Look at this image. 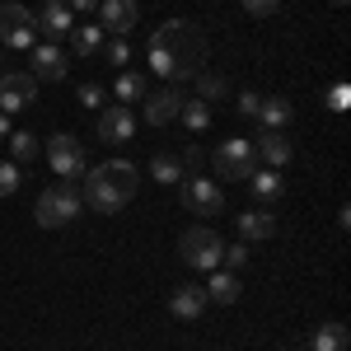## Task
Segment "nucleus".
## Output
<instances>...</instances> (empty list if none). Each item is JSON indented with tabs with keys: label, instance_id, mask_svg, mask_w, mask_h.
Here are the masks:
<instances>
[{
	"label": "nucleus",
	"instance_id": "nucleus-25",
	"mask_svg": "<svg viewBox=\"0 0 351 351\" xmlns=\"http://www.w3.org/2000/svg\"><path fill=\"white\" fill-rule=\"evenodd\" d=\"M150 178H155V183H169V188H173V183H178V178H183V164L173 160V155H155V160H150Z\"/></svg>",
	"mask_w": 351,
	"mask_h": 351
},
{
	"label": "nucleus",
	"instance_id": "nucleus-11",
	"mask_svg": "<svg viewBox=\"0 0 351 351\" xmlns=\"http://www.w3.org/2000/svg\"><path fill=\"white\" fill-rule=\"evenodd\" d=\"M136 19H141V5H136V0H104V5H99V24H104V33H112V38H127L136 28Z\"/></svg>",
	"mask_w": 351,
	"mask_h": 351
},
{
	"label": "nucleus",
	"instance_id": "nucleus-9",
	"mask_svg": "<svg viewBox=\"0 0 351 351\" xmlns=\"http://www.w3.org/2000/svg\"><path fill=\"white\" fill-rule=\"evenodd\" d=\"M183 206L197 211V216H220L225 211V192L211 183V178H183Z\"/></svg>",
	"mask_w": 351,
	"mask_h": 351
},
{
	"label": "nucleus",
	"instance_id": "nucleus-5",
	"mask_svg": "<svg viewBox=\"0 0 351 351\" xmlns=\"http://www.w3.org/2000/svg\"><path fill=\"white\" fill-rule=\"evenodd\" d=\"M0 47H19V52H33L38 47V14L5 0L0 5Z\"/></svg>",
	"mask_w": 351,
	"mask_h": 351
},
{
	"label": "nucleus",
	"instance_id": "nucleus-15",
	"mask_svg": "<svg viewBox=\"0 0 351 351\" xmlns=\"http://www.w3.org/2000/svg\"><path fill=\"white\" fill-rule=\"evenodd\" d=\"M71 28H75V14H71V5H61V0H47V5H43V14H38V33H43L47 43H61V38H71Z\"/></svg>",
	"mask_w": 351,
	"mask_h": 351
},
{
	"label": "nucleus",
	"instance_id": "nucleus-24",
	"mask_svg": "<svg viewBox=\"0 0 351 351\" xmlns=\"http://www.w3.org/2000/svg\"><path fill=\"white\" fill-rule=\"evenodd\" d=\"M145 94H150V89H145V75H141V71H122V75H117V99H122V108L136 104V99H145Z\"/></svg>",
	"mask_w": 351,
	"mask_h": 351
},
{
	"label": "nucleus",
	"instance_id": "nucleus-28",
	"mask_svg": "<svg viewBox=\"0 0 351 351\" xmlns=\"http://www.w3.org/2000/svg\"><path fill=\"white\" fill-rule=\"evenodd\" d=\"M104 56H108V66H132V47H127V38H112V43H104Z\"/></svg>",
	"mask_w": 351,
	"mask_h": 351
},
{
	"label": "nucleus",
	"instance_id": "nucleus-6",
	"mask_svg": "<svg viewBox=\"0 0 351 351\" xmlns=\"http://www.w3.org/2000/svg\"><path fill=\"white\" fill-rule=\"evenodd\" d=\"M253 169H258V150H253V141H243V136L220 141V150H216V173H220V178L248 183V173H253Z\"/></svg>",
	"mask_w": 351,
	"mask_h": 351
},
{
	"label": "nucleus",
	"instance_id": "nucleus-39",
	"mask_svg": "<svg viewBox=\"0 0 351 351\" xmlns=\"http://www.w3.org/2000/svg\"><path fill=\"white\" fill-rule=\"evenodd\" d=\"M286 351H300V347H286Z\"/></svg>",
	"mask_w": 351,
	"mask_h": 351
},
{
	"label": "nucleus",
	"instance_id": "nucleus-23",
	"mask_svg": "<svg viewBox=\"0 0 351 351\" xmlns=\"http://www.w3.org/2000/svg\"><path fill=\"white\" fill-rule=\"evenodd\" d=\"M178 117H183L188 132H206V127H211V104H206V99H183Z\"/></svg>",
	"mask_w": 351,
	"mask_h": 351
},
{
	"label": "nucleus",
	"instance_id": "nucleus-30",
	"mask_svg": "<svg viewBox=\"0 0 351 351\" xmlns=\"http://www.w3.org/2000/svg\"><path fill=\"white\" fill-rule=\"evenodd\" d=\"M178 164H183V173H188V178H197V173H202V164H206V155H202V145H188Z\"/></svg>",
	"mask_w": 351,
	"mask_h": 351
},
{
	"label": "nucleus",
	"instance_id": "nucleus-14",
	"mask_svg": "<svg viewBox=\"0 0 351 351\" xmlns=\"http://www.w3.org/2000/svg\"><path fill=\"white\" fill-rule=\"evenodd\" d=\"M206 291L202 286H173V295H169V314L173 319H183V324H197L202 314H206Z\"/></svg>",
	"mask_w": 351,
	"mask_h": 351
},
{
	"label": "nucleus",
	"instance_id": "nucleus-4",
	"mask_svg": "<svg viewBox=\"0 0 351 351\" xmlns=\"http://www.w3.org/2000/svg\"><path fill=\"white\" fill-rule=\"evenodd\" d=\"M178 253H183V263L197 271H216L220 267V253H225V243L211 225H192L183 230V239H178Z\"/></svg>",
	"mask_w": 351,
	"mask_h": 351
},
{
	"label": "nucleus",
	"instance_id": "nucleus-33",
	"mask_svg": "<svg viewBox=\"0 0 351 351\" xmlns=\"http://www.w3.org/2000/svg\"><path fill=\"white\" fill-rule=\"evenodd\" d=\"M220 263H230V267L239 271L243 263H248V239H243V243H230V248H225V253H220Z\"/></svg>",
	"mask_w": 351,
	"mask_h": 351
},
{
	"label": "nucleus",
	"instance_id": "nucleus-38",
	"mask_svg": "<svg viewBox=\"0 0 351 351\" xmlns=\"http://www.w3.org/2000/svg\"><path fill=\"white\" fill-rule=\"evenodd\" d=\"M332 5H347V0H332Z\"/></svg>",
	"mask_w": 351,
	"mask_h": 351
},
{
	"label": "nucleus",
	"instance_id": "nucleus-20",
	"mask_svg": "<svg viewBox=\"0 0 351 351\" xmlns=\"http://www.w3.org/2000/svg\"><path fill=\"white\" fill-rule=\"evenodd\" d=\"M104 43H108V38H104V28H99V24H75V28H71V52H75V56H99V52H104Z\"/></svg>",
	"mask_w": 351,
	"mask_h": 351
},
{
	"label": "nucleus",
	"instance_id": "nucleus-12",
	"mask_svg": "<svg viewBox=\"0 0 351 351\" xmlns=\"http://www.w3.org/2000/svg\"><path fill=\"white\" fill-rule=\"evenodd\" d=\"M132 136H136V117H132V108L112 104V108L99 112V141H108V145H127Z\"/></svg>",
	"mask_w": 351,
	"mask_h": 351
},
{
	"label": "nucleus",
	"instance_id": "nucleus-3",
	"mask_svg": "<svg viewBox=\"0 0 351 351\" xmlns=\"http://www.w3.org/2000/svg\"><path fill=\"white\" fill-rule=\"evenodd\" d=\"M80 192L71 188V183H56V188H43L38 192V206H33V216L43 230H61V225H71V220L80 216Z\"/></svg>",
	"mask_w": 351,
	"mask_h": 351
},
{
	"label": "nucleus",
	"instance_id": "nucleus-2",
	"mask_svg": "<svg viewBox=\"0 0 351 351\" xmlns=\"http://www.w3.org/2000/svg\"><path fill=\"white\" fill-rule=\"evenodd\" d=\"M136 188H141V173H136V164H127V160H108V164H99V169H89L80 202H89L99 216H117V211H122V206H127V202L136 197Z\"/></svg>",
	"mask_w": 351,
	"mask_h": 351
},
{
	"label": "nucleus",
	"instance_id": "nucleus-35",
	"mask_svg": "<svg viewBox=\"0 0 351 351\" xmlns=\"http://www.w3.org/2000/svg\"><path fill=\"white\" fill-rule=\"evenodd\" d=\"M258 108H263V94H253V89L239 94V112H243V117H258Z\"/></svg>",
	"mask_w": 351,
	"mask_h": 351
},
{
	"label": "nucleus",
	"instance_id": "nucleus-22",
	"mask_svg": "<svg viewBox=\"0 0 351 351\" xmlns=\"http://www.w3.org/2000/svg\"><path fill=\"white\" fill-rule=\"evenodd\" d=\"M258 117H263V127H267V132H281V127H286V122L295 117V108H291V104H286L281 94H271V99H263Z\"/></svg>",
	"mask_w": 351,
	"mask_h": 351
},
{
	"label": "nucleus",
	"instance_id": "nucleus-17",
	"mask_svg": "<svg viewBox=\"0 0 351 351\" xmlns=\"http://www.w3.org/2000/svg\"><path fill=\"white\" fill-rule=\"evenodd\" d=\"M248 188H253V197H258L263 206H271V202L286 192V178H281V169H253V173H248Z\"/></svg>",
	"mask_w": 351,
	"mask_h": 351
},
{
	"label": "nucleus",
	"instance_id": "nucleus-10",
	"mask_svg": "<svg viewBox=\"0 0 351 351\" xmlns=\"http://www.w3.org/2000/svg\"><path fill=\"white\" fill-rule=\"evenodd\" d=\"M66 71H71V56L61 52V43H38L28 52V75L33 80H66Z\"/></svg>",
	"mask_w": 351,
	"mask_h": 351
},
{
	"label": "nucleus",
	"instance_id": "nucleus-8",
	"mask_svg": "<svg viewBox=\"0 0 351 351\" xmlns=\"http://www.w3.org/2000/svg\"><path fill=\"white\" fill-rule=\"evenodd\" d=\"M38 104V80L28 75V71H10V75H0V112L10 117V112H24Z\"/></svg>",
	"mask_w": 351,
	"mask_h": 351
},
{
	"label": "nucleus",
	"instance_id": "nucleus-26",
	"mask_svg": "<svg viewBox=\"0 0 351 351\" xmlns=\"http://www.w3.org/2000/svg\"><path fill=\"white\" fill-rule=\"evenodd\" d=\"M5 141H10V155H14V164H28L33 155H38V136H33V132H10Z\"/></svg>",
	"mask_w": 351,
	"mask_h": 351
},
{
	"label": "nucleus",
	"instance_id": "nucleus-29",
	"mask_svg": "<svg viewBox=\"0 0 351 351\" xmlns=\"http://www.w3.org/2000/svg\"><path fill=\"white\" fill-rule=\"evenodd\" d=\"M197 99H206V104H211V99H225V80L202 71V75H197Z\"/></svg>",
	"mask_w": 351,
	"mask_h": 351
},
{
	"label": "nucleus",
	"instance_id": "nucleus-40",
	"mask_svg": "<svg viewBox=\"0 0 351 351\" xmlns=\"http://www.w3.org/2000/svg\"><path fill=\"white\" fill-rule=\"evenodd\" d=\"M0 5H5V0H0Z\"/></svg>",
	"mask_w": 351,
	"mask_h": 351
},
{
	"label": "nucleus",
	"instance_id": "nucleus-16",
	"mask_svg": "<svg viewBox=\"0 0 351 351\" xmlns=\"http://www.w3.org/2000/svg\"><path fill=\"white\" fill-rule=\"evenodd\" d=\"M253 150H258V160H267V169H286L291 164V141L281 132H263L253 141Z\"/></svg>",
	"mask_w": 351,
	"mask_h": 351
},
{
	"label": "nucleus",
	"instance_id": "nucleus-27",
	"mask_svg": "<svg viewBox=\"0 0 351 351\" xmlns=\"http://www.w3.org/2000/svg\"><path fill=\"white\" fill-rule=\"evenodd\" d=\"M19 183H24V169H19L14 160H0V197H14Z\"/></svg>",
	"mask_w": 351,
	"mask_h": 351
},
{
	"label": "nucleus",
	"instance_id": "nucleus-7",
	"mask_svg": "<svg viewBox=\"0 0 351 351\" xmlns=\"http://www.w3.org/2000/svg\"><path fill=\"white\" fill-rule=\"evenodd\" d=\"M47 164L56 169V178L61 183H71V178H80L84 173V141L71 132H56L47 141Z\"/></svg>",
	"mask_w": 351,
	"mask_h": 351
},
{
	"label": "nucleus",
	"instance_id": "nucleus-31",
	"mask_svg": "<svg viewBox=\"0 0 351 351\" xmlns=\"http://www.w3.org/2000/svg\"><path fill=\"white\" fill-rule=\"evenodd\" d=\"M80 104L99 112V104H104V84H99V80H84L80 84Z\"/></svg>",
	"mask_w": 351,
	"mask_h": 351
},
{
	"label": "nucleus",
	"instance_id": "nucleus-13",
	"mask_svg": "<svg viewBox=\"0 0 351 351\" xmlns=\"http://www.w3.org/2000/svg\"><path fill=\"white\" fill-rule=\"evenodd\" d=\"M183 99H188V94L173 89V84H169V89H155V94H145V122H150V127H169V122L178 117V108H183Z\"/></svg>",
	"mask_w": 351,
	"mask_h": 351
},
{
	"label": "nucleus",
	"instance_id": "nucleus-18",
	"mask_svg": "<svg viewBox=\"0 0 351 351\" xmlns=\"http://www.w3.org/2000/svg\"><path fill=\"white\" fill-rule=\"evenodd\" d=\"M347 342H351L347 324H319L309 332V347L304 351H347Z\"/></svg>",
	"mask_w": 351,
	"mask_h": 351
},
{
	"label": "nucleus",
	"instance_id": "nucleus-1",
	"mask_svg": "<svg viewBox=\"0 0 351 351\" xmlns=\"http://www.w3.org/2000/svg\"><path fill=\"white\" fill-rule=\"evenodd\" d=\"M206 56H211V38L192 19H169L150 33V66L164 80H197Z\"/></svg>",
	"mask_w": 351,
	"mask_h": 351
},
{
	"label": "nucleus",
	"instance_id": "nucleus-21",
	"mask_svg": "<svg viewBox=\"0 0 351 351\" xmlns=\"http://www.w3.org/2000/svg\"><path fill=\"white\" fill-rule=\"evenodd\" d=\"M202 291H206V300H216V304H234L243 286H239L234 271H211V286H202Z\"/></svg>",
	"mask_w": 351,
	"mask_h": 351
},
{
	"label": "nucleus",
	"instance_id": "nucleus-32",
	"mask_svg": "<svg viewBox=\"0 0 351 351\" xmlns=\"http://www.w3.org/2000/svg\"><path fill=\"white\" fill-rule=\"evenodd\" d=\"M243 10H248L253 19H271V14L281 10V0H243Z\"/></svg>",
	"mask_w": 351,
	"mask_h": 351
},
{
	"label": "nucleus",
	"instance_id": "nucleus-34",
	"mask_svg": "<svg viewBox=\"0 0 351 351\" xmlns=\"http://www.w3.org/2000/svg\"><path fill=\"white\" fill-rule=\"evenodd\" d=\"M347 99H351V89H347V84H332V89H328V108H332V112H342V108H347Z\"/></svg>",
	"mask_w": 351,
	"mask_h": 351
},
{
	"label": "nucleus",
	"instance_id": "nucleus-36",
	"mask_svg": "<svg viewBox=\"0 0 351 351\" xmlns=\"http://www.w3.org/2000/svg\"><path fill=\"white\" fill-rule=\"evenodd\" d=\"M66 5H71V14H75V10H80V14H89V10H99V0H66Z\"/></svg>",
	"mask_w": 351,
	"mask_h": 351
},
{
	"label": "nucleus",
	"instance_id": "nucleus-37",
	"mask_svg": "<svg viewBox=\"0 0 351 351\" xmlns=\"http://www.w3.org/2000/svg\"><path fill=\"white\" fill-rule=\"evenodd\" d=\"M5 136H10V117L0 112V141H5Z\"/></svg>",
	"mask_w": 351,
	"mask_h": 351
},
{
	"label": "nucleus",
	"instance_id": "nucleus-19",
	"mask_svg": "<svg viewBox=\"0 0 351 351\" xmlns=\"http://www.w3.org/2000/svg\"><path fill=\"white\" fill-rule=\"evenodd\" d=\"M239 234H243V239H271V234H276V216H271V206L243 211V216H239Z\"/></svg>",
	"mask_w": 351,
	"mask_h": 351
}]
</instances>
